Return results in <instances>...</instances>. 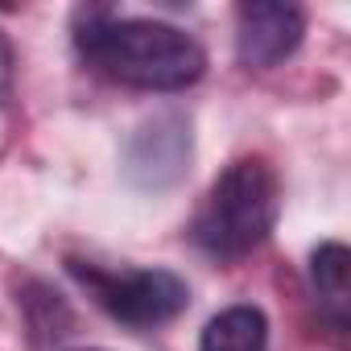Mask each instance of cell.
Listing matches in <instances>:
<instances>
[{
    "label": "cell",
    "instance_id": "6da1fadb",
    "mask_svg": "<svg viewBox=\"0 0 351 351\" xmlns=\"http://www.w3.org/2000/svg\"><path fill=\"white\" fill-rule=\"evenodd\" d=\"M75 46L87 66L141 91H182L207 71V50L199 38L149 17L91 13L87 25H79Z\"/></svg>",
    "mask_w": 351,
    "mask_h": 351
},
{
    "label": "cell",
    "instance_id": "7a4b0ae2",
    "mask_svg": "<svg viewBox=\"0 0 351 351\" xmlns=\"http://www.w3.org/2000/svg\"><path fill=\"white\" fill-rule=\"evenodd\" d=\"M281 215V182L265 157H240L211 182L195 211L191 240L219 261H240L261 248Z\"/></svg>",
    "mask_w": 351,
    "mask_h": 351
},
{
    "label": "cell",
    "instance_id": "3957f363",
    "mask_svg": "<svg viewBox=\"0 0 351 351\" xmlns=\"http://www.w3.org/2000/svg\"><path fill=\"white\" fill-rule=\"evenodd\" d=\"M71 273L87 285L99 310H108L128 326H161L178 318L191 302L186 281L169 269H99L71 261Z\"/></svg>",
    "mask_w": 351,
    "mask_h": 351
},
{
    "label": "cell",
    "instance_id": "277c9868",
    "mask_svg": "<svg viewBox=\"0 0 351 351\" xmlns=\"http://www.w3.org/2000/svg\"><path fill=\"white\" fill-rule=\"evenodd\" d=\"M306 34V13L281 0H252L236 9V54L248 71H273L285 62Z\"/></svg>",
    "mask_w": 351,
    "mask_h": 351
},
{
    "label": "cell",
    "instance_id": "5b68a950",
    "mask_svg": "<svg viewBox=\"0 0 351 351\" xmlns=\"http://www.w3.org/2000/svg\"><path fill=\"white\" fill-rule=\"evenodd\" d=\"M191 157V132L178 116H157L149 120L136 141H132V153H128V169L132 178H141L145 186H161V182H173L182 173Z\"/></svg>",
    "mask_w": 351,
    "mask_h": 351
},
{
    "label": "cell",
    "instance_id": "8992f818",
    "mask_svg": "<svg viewBox=\"0 0 351 351\" xmlns=\"http://www.w3.org/2000/svg\"><path fill=\"white\" fill-rule=\"evenodd\" d=\"M310 281L318 293V306L326 310V318L347 330L351 322V252L343 244H322L310 256Z\"/></svg>",
    "mask_w": 351,
    "mask_h": 351
},
{
    "label": "cell",
    "instance_id": "52a82bcc",
    "mask_svg": "<svg viewBox=\"0 0 351 351\" xmlns=\"http://www.w3.org/2000/svg\"><path fill=\"white\" fill-rule=\"evenodd\" d=\"M199 351H269V322L256 306H228L203 326Z\"/></svg>",
    "mask_w": 351,
    "mask_h": 351
},
{
    "label": "cell",
    "instance_id": "ba28073f",
    "mask_svg": "<svg viewBox=\"0 0 351 351\" xmlns=\"http://www.w3.org/2000/svg\"><path fill=\"white\" fill-rule=\"evenodd\" d=\"M9 95H13V46L0 34V108L9 104Z\"/></svg>",
    "mask_w": 351,
    "mask_h": 351
},
{
    "label": "cell",
    "instance_id": "9c48e42d",
    "mask_svg": "<svg viewBox=\"0 0 351 351\" xmlns=\"http://www.w3.org/2000/svg\"><path fill=\"white\" fill-rule=\"evenodd\" d=\"M83 351H91V347H83Z\"/></svg>",
    "mask_w": 351,
    "mask_h": 351
}]
</instances>
